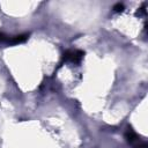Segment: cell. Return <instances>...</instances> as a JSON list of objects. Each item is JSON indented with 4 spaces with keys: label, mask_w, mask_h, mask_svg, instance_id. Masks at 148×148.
Masks as SVG:
<instances>
[{
    "label": "cell",
    "mask_w": 148,
    "mask_h": 148,
    "mask_svg": "<svg viewBox=\"0 0 148 148\" xmlns=\"http://www.w3.org/2000/svg\"><path fill=\"white\" fill-rule=\"evenodd\" d=\"M83 52L80 51V50H69V51H66L62 56V59L65 61H71V62H74V64H77L81 61V59L83 58Z\"/></svg>",
    "instance_id": "obj_1"
},
{
    "label": "cell",
    "mask_w": 148,
    "mask_h": 148,
    "mask_svg": "<svg viewBox=\"0 0 148 148\" xmlns=\"http://www.w3.org/2000/svg\"><path fill=\"white\" fill-rule=\"evenodd\" d=\"M28 37H29V35L28 34H21V35H16V36H13V37H10V38H8V44H12V45H14V44H20V43H23V42H25L27 39H28Z\"/></svg>",
    "instance_id": "obj_2"
},
{
    "label": "cell",
    "mask_w": 148,
    "mask_h": 148,
    "mask_svg": "<svg viewBox=\"0 0 148 148\" xmlns=\"http://www.w3.org/2000/svg\"><path fill=\"white\" fill-rule=\"evenodd\" d=\"M113 10L114 12H123L124 10V5L123 3H116L113 6Z\"/></svg>",
    "instance_id": "obj_3"
},
{
    "label": "cell",
    "mask_w": 148,
    "mask_h": 148,
    "mask_svg": "<svg viewBox=\"0 0 148 148\" xmlns=\"http://www.w3.org/2000/svg\"><path fill=\"white\" fill-rule=\"evenodd\" d=\"M8 38H9V37H7L5 34L0 32V42H8Z\"/></svg>",
    "instance_id": "obj_4"
}]
</instances>
